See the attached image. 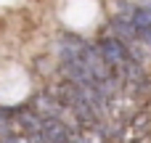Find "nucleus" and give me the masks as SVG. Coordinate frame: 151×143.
I'll use <instances>...</instances> for the list:
<instances>
[{"label":"nucleus","mask_w":151,"mask_h":143,"mask_svg":"<svg viewBox=\"0 0 151 143\" xmlns=\"http://www.w3.org/2000/svg\"><path fill=\"white\" fill-rule=\"evenodd\" d=\"M98 53H101V58L117 72V66H122L133 53L125 48V42L119 40V37H104L101 42H98Z\"/></svg>","instance_id":"1"},{"label":"nucleus","mask_w":151,"mask_h":143,"mask_svg":"<svg viewBox=\"0 0 151 143\" xmlns=\"http://www.w3.org/2000/svg\"><path fill=\"white\" fill-rule=\"evenodd\" d=\"M130 19H133V21H138V24H146V27H151V5H143V8H135Z\"/></svg>","instance_id":"2"}]
</instances>
